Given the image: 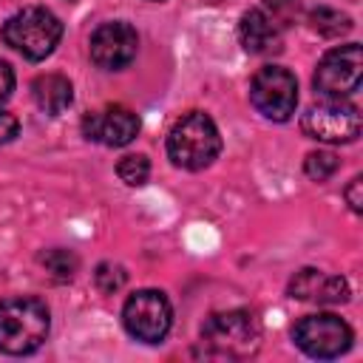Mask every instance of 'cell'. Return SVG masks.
<instances>
[{"mask_svg":"<svg viewBox=\"0 0 363 363\" xmlns=\"http://www.w3.org/2000/svg\"><path fill=\"white\" fill-rule=\"evenodd\" d=\"M116 176H119L128 187H142V184L147 182V176H150V162H147V156H142V153H128V156H122L119 164H116Z\"/></svg>","mask_w":363,"mask_h":363,"instance_id":"obj_17","label":"cell"},{"mask_svg":"<svg viewBox=\"0 0 363 363\" xmlns=\"http://www.w3.org/2000/svg\"><path fill=\"white\" fill-rule=\"evenodd\" d=\"M363 79V51L357 43H346L340 48H332L315 71V94L323 99H343L360 88Z\"/></svg>","mask_w":363,"mask_h":363,"instance_id":"obj_9","label":"cell"},{"mask_svg":"<svg viewBox=\"0 0 363 363\" xmlns=\"http://www.w3.org/2000/svg\"><path fill=\"white\" fill-rule=\"evenodd\" d=\"M122 323L130 337L142 343H162L173 323L170 301L159 289H139L125 301Z\"/></svg>","mask_w":363,"mask_h":363,"instance_id":"obj_7","label":"cell"},{"mask_svg":"<svg viewBox=\"0 0 363 363\" xmlns=\"http://www.w3.org/2000/svg\"><path fill=\"white\" fill-rule=\"evenodd\" d=\"M337 167H340V162H337V156L329 153V150H312V153H306V159H303V170H306V176H309L312 182H326V179H332Z\"/></svg>","mask_w":363,"mask_h":363,"instance_id":"obj_18","label":"cell"},{"mask_svg":"<svg viewBox=\"0 0 363 363\" xmlns=\"http://www.w3.org/2000/svg\"><path fill=\"white\" fill-rule=\"evenodd\" d=\"M11 91H14V71L6 60H0V105L11 96Z\"/></svg>","mask_w":363,"mask_h":363,"instance_id":"obj_20","label":"cell"},{"mask_svg":"<svg viewBox=\"0 0 363 363\" xmlns=\"http://www.w3.org/2000/svg\"><path fill=\"white\" fill-rule=\"evenodd\" d=\"M289 295L298 301H315V303H343L349 301V284L340 275H326L320 269H301L289 281Z\"/></svg>","mask_w":363,"mask_h":363,"instance_id":"obj_12","label":"cell"},{"mask_svg":"<svg viewBox=\"0 0 363 363\" xmlns=\"http://www.w3.org/2000/svg\"><path fill=\"white\" fill-rule=\"evenodd\" d=\"M221 153V136L216 122L201 113L190 111L184 113L167 133V156L176 167L184 170H201L213 164V159Z\"/></svg>","mask_w":363,"mask_h":363,"instance_id":"obj_3","label":"cell"},{"mask_svg":"<svg viewBox=\"0 0 363 363\" xmlns=\"http://www.w3.org/2000/svg\"><path fill=\"white\" fill-rule=\"evenodd\" d=\"M3 43L11 45L17 54H23L26 60H45L60 37H62V23L54 11L43 9V6H28L17 14H11L3 23Z\"/></svg>","mask_w":363,"mask_h":363,"instance_id":"obj_4","label":"cell"},{"mask_svg":"<svg viewBox=\"0 0 363 363\" xmlns=\"http://www.w3.org/2000/svg\"><path fill=\"white\" fill-rule=\"evenodd\" d=\"M261 349V326L247 309L216 312L201 326L199 354L210 360H247Z\"/></svg>","mask_w":363,"mask_h":363,"instance_id":"obj_1","label":"cell"},{"mask_svg":"<svg viewBox=\"0 0 363 363\" xmlns=\"http://www.w3.org/2000/svg\"><path fill=\"white\" fill-rule=\"evenodd\" d=\"M309 23H312V28H315L320 37H329V40L343 37L346 31H352V20H349L346 14H340L337 9H326V6L309 11Z\"/></svg>","mask_w":363,"mask_h":363,"instance_id":"obj_15","label":"cell"},{"mask_svg":"<svg viewBox=\"0 0 363 363\" xmlns=\"http://www.w3.org/2000/svg\"><path fill=\"white\" fill-rule=\"evenodd\" d=\"M40 264H43V267L57 278V281H71V278H74V272H77V267H79L77 255H74L71 250H62V247L45 250V252L40 255Z\"/></svg>","mask_w":363,"mask_h":363,"instance_id":"obj_16","label":"cell"},{"mask_svg":"<svg viewBox=\"0 0 363 363\" xmlns=\"http://www.w3.org/2000/svg\"><path fill=\"white\" fill-rule=\"evenodd\" d=\"M48 306L34 295H14L0 301V352L31 354L48 337Z\"/></svg>","mask_w":363,"mask_h":363,"instance_id":"obj_2","label":"cell"},{"mask_svg":"<svg viewBox=\"0 0 363 363\" xmlns=\"http://www.w3.org/2000/svg\"><path fill=\"white\" fill-rule=\"evenodd\" d=\"M31 96L37 102V108L48 116H60L71 99H74V88L68 82V77L62 74H40L34 82H31Z\"/></svg>","mask_w":363,"mask_h":363,"instance_id":"obj_14","label":"cell"},{"mask_svg":"<svg viewBox=\"0 0 363 363\" xmlns=\"http://www.w3.org/2000/svg\"><path fill=\"white\" fill-rule=\"evenodd\" d=\"M17 130H20V122H17V119H14L11 113L0 111V145L11 142V139L17 136Z\"/></svg>","mask_w":363,"mask_h":363,"instance_id":"obj_22","label":"cell"},{"mask_svg":"<svg viewBox=\"0 0 363 363\" xmlns=\"http://www.w3.org/2000/svg\"><path fill=\"white\" fill-rule=\"evenodd\" d=\"M250 99L258 113H264L272 122L292 119L298 108V82L295 74H289L281 65H264L255 71L250 82Z\"/></svg>","mask_w":363,"mask_h":363,"instance_id":"obj_8","label":"cell"},{"mask_svg":"<svg viewBox=\"0 0 363 363\" xmlns=\"http://www.w3.org/2000/svg\"><path fill=\"white\" fill-rule=\"evenodd\" d=\"M136 45H139V37L133 26L122 20L102 23L91 34V60L102 71H119L136 57Z\"/></svg>","mask_w":363,"mask_h":363,"instance_id":"obj_10","label":"cell"},{"mask_svg":"<svg viewBox=\"0 0 363 363\" xmlns=\"http://www.w3.org/2000/svg\"><path fill=\"white\" fill-rule=\"evenodd\" d=\"M292 340L309 357L332 360V357H340L343 352H349L354 335L343 318H337L332 312H318V315H306L295 323Z\"/></svg>","mask_w":363,"mask_h":363,"instance_id":"obj_5","label":"cell"},{"mask_svg":"<svg viewBox=\"0 0 363 363\" xmlns=\"http://www.w3.org/2000/svg\"><path fill=\"white\" fill-rule=\"evenodd\" d=\"M94 281H96V286H99V292H102V295H113V292H119V289L125 286L128 275H125V269H122L119 264L105 261V264H99V267H96Z\"/></svg>","mask_w":363,"mask_h":363,"instance_id":"obj_19","label":"cell"},{"mask_svg":"<svg viewBox=\"0 0 363 363\" xmlns=\"http://www.w3.org/2000/svg\"><path fill=\"white\" fill-rule=\"evenodd\" d=\"M363 179L360 176H354L352 182H349V187H346V201H349V207L354 210V213H360L363 210Z\"/></svg>","mask_w":363,"mask_h":363,"instance_id":"obj_21","label":"cell"},{"mask_svg":"<svg viewBox=\"0 0 363 363\" xmlns=\"http://www.w3.org/2000/svg\"><path fill=\"white\" fill-rule=\"evenodd\" d=\"M238 37H241V45L250 54L267 57V54L281 51V28H278L275 17H269L261 9H250V11L241 14Z\"/></svg>","mask_w":363,"mask_h":363,"instance_id":"obj_13","label":"cell"},{"mask_svg":"<svg viewBox=\"0 0 363 363\" xmlns=\"http://www.w3.org/2000/svg\"><path fill=\"white\" fill-rule=\"evenodd\" d=\"M264 3H267V9H272V14H289L298 9L301 0H264Z\"/></svg>","mask_w":363,"mask_h":363,"instance_id":"obj_23","label":"cell"},{"mask_svg":"<svg viewBox=\"0 0 363 363\" xmlns=\"http://www.w3.org/2000/svg\"><path fill=\"white\" fill-rule=\"evenodd\" d=\"M82 133L91 142L108 145V147H125L139 133V116L130 108L111 105L102 111H94L82 119Z\"/></svg>","mask_w":363,"mask_h":363,"instance_id":"obj_11","label":"cell"},{"mask_svg":"<svg viewBox=\"0 0 363 363\" xmlns=\"http://www.w3.org/2000/svg\"><path fill=\"white\" fill-rule=\"evenodd\" d=\"M301 130L326 145H349L360 136V111L346 99H320L301 116Z\"/></svg>","mask_w":363,"mask_h":363,"instance_id":"obj_6","label":"cell"}]
</instances>
